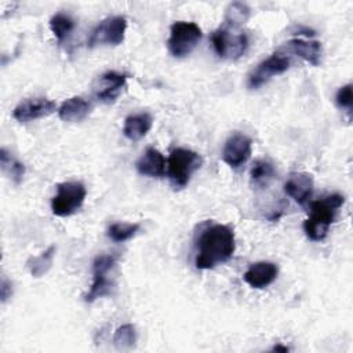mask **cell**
Instances as JSON below:
<instances>
[{"label": "cell", "instance_id": "14", "mask_svg": "<svg viewBox=\"0 0 353 353\" xmlns=\"http://www.w3.org/2000/svg\"><path fill=\"white\" fill-rule=\"evenodd\" d=\"M279 274V266L273 262L261 261L252 263L244 273L243 279L244 281L256 290H262L268 285H270Z\"/></svg>", "mask_w": 353, "mask_h": 353}, {"label": "cell", "instance_id": "8", "mask_svg": "<svg viewBox=\"0 0 353 353\" xmlns=\"http://www.w3.org/2000/svg\"><path fill=\"white\" fill-rule=\"evenodd\" d=\"M125 30L127 19L124 17H108L92 29L87 46L90 48L97 46H119L124 41Z\"/></svg>", "mask_w": 353, "mask_h": 353}, {"label": "cell", "instance_id": "25", "mask_svg": "<svg viewBox=\"0 0 353 353\" xmlns=\"http://www.w3.org/2000/svg\"><path fill=\"white\" fill-rule=\"evenodd\" d=\"M135 342H137V331L132 324L120 325L113 335V343L119 350L131 349L135 345Z\"/></svg>", "mask_w": 353, "mask_h": 353}, {"label": "cell", "instance_id": "23", "mask_svg": "<svg viewBox=\"0 0 353 353\" xmlns=\"http://www.w3.org/2000/svg\"><path fill=\"white\" fill-rule=\"evenodd\" d=\"M251 15V10L245 3L233 1L225 10V25L239 28L245 23Z\"/></svg>", "mask_w": 353, "mask_h": 353}, {"label": "cell", "instance_id": "5", "mask_svg": "<svg viewBox=\"0 0 353 353\" xmlns=\"http://www.w3.org/2000/svg\"><path fill=\"white\" fill-rule=\"evenodd\" d=\"M215 54L222 59H237L248 48V36L237 28L223 25L211 34Z\"/></svg>", "mask_w": 353, "mask_h": 353}, {"label": "cell", "instance_id": "3", "mask_svg": "<svg viewBox=\"0 0 353 353\" xmlns=\"http://www.w3.org/2000/svg\"><path fill=\"white\" fill-rule=\"evenodd\" d=\"M201 156L190 149L176 148L167 160V175L174 189H183L190 182L193 174L201 167Z\"/></svg>", "mask_w": 353, "mask_h": 353}, {"label": "cell", "instance_id": "2", "mask_svg": "<svg viewBox=\"0 0 353 353\" xmlns=\"http://www.w3.org/2000/svg\"><path fill=\"white\" fill-rule=\"evenodd\" d=\"M345 197L339 193L314 200L309 207V216L303 222V230L309 240L323 241L335 222L339 208L343 205Z\"/></svg>", "mask_w": 353, "mask_h": 353}, {"label": "cell", "instance_id": "26", "mask_svg": "<svg viewBox=\"0 0 353 353\" xmlns=\"http://www.w3.org/2000/svg\"><path fill=\"white\" fill-rule=\"evenodd\" d=\"M335 103L338 108L346 110L347 113L352 112V105H353V97H352V84H345L342 85L336 94H335Z\"/></svg>", "mask_w": 353, "mask_h": 353}, {"label": "cell", "instance_id": "20", "mask_svg": "<svg viewBox=\"0 0 353 353\" xmlns=\"http://www.w3.org/2000/svg\"><path fill=\"white\" fill-rule=\"evenodd\" d=\"M0 168L3 174L11 179L15 185L21 183L25 175V165L17 157H14L6 148L0 149Z\"/></svg>", "mask_w": 353, "mask_h": 353}, {"label": "cell", "instance_id": "16", "mask_svg": "<svg viewBox=\"0 0 353 353\" xmlns=\"http://www.w3.org/2000/svg\"><path fill=\"white\" fill-rule=\"evenodd\" d=\"M287 48L288 51L294 52L295 55L305 59L307 63L313 66H319L321 62L323 47H321V43L317 40L296 37L287 43Z\"/></svg>", "mask_w": 353, "mask_h": 353}, {"label": "cell", "instance_id": "6", "mask_svg": "<svg viewBox=\"0 0 353 353\" xmlns=\"http://www.w3.org/2000/svg\"><path fill=\"white\" fill-rule=\"evenodd\" d=\"M201 29L194 22L176 21L170 28V37L167 40L168 51L174 58L188 57L201 40Z\"/></svg>", "mask_w": 353, "mask_h": 353}, {"label": "cell", "instance_id": "19", "mask_svg": "<svg viewBox=\"0 0 353 353\" xmlns=\"http://www.w3.org/2000/svg\"><path fill=\"white\" fill-rule=\"evenodd\" d=\"M274 175H276V171L273 164L265 159L255 160L250 170L251 185L259 189L268 188L269 183L274 179Z\"/></svg>", "mask_w": 353, "mask_h": 353}, {"label": "cell", "instance_id": "28", "mask_svg": "<svg viewBox=\"0 0 353 353\" xmlns=\"http://www.w3.org/2000/svg\"><path fill=\"white\" fill-rule=\"evenodd\" d=\"M272 350H274V352H288L290 349L287 346H283V345H274Z\"/></svg>", "mask_w": 353, "mask_h": 353}, {"label": "cell", "instance_id": "24", "mask_svg": "<svg viewBox=\"0 0 353 353\" xmlns=\"http://www.w3.org/2000/svg\"><path fill=\"white\" fill-rule=\"evenodd\" d=\"M139 230V223H125L116 222L108 228V237L114 243H123L132 239Z\"/></svg>", "mask_w": 353, "mask_h": 353}, {"label": "cell", "instance_id": "11", "mask_svg": "<svg viewBox=\"0 0 353 353\" xmlns=\"http://www.w3.org/2000/svg\"><path fill=\"white\" fill-rule=\"evenodd\" d=\"M57 109V103L48 98L37 97V98H28L19 102L14 110L12 117L19 123H29L46 116H50Z\"/></svg>", "mask_w": 353, "mask_h": 353}, {"label": "cell", "instance_id": "18", "mask_svg": "<svg viewBox=\"0 0 353 353\" xmlns=\"http://www.w3.org/2000/svg\"><path fill=\"white\" fill-rule=\"evenodd\" d=\"M153 119L149 113L141 112L134 113L125 117L123 125V134L130 141H139L142 139L152 128Z\"/></svg>", "mask_w": 353, "mask_h": 353}, {"label": "cell", "instance_id": "7", "mask_svg": "<svg viewBox=\"0 0 353 353\" xmlns=\"http://www.w3.org/2000/svg\"><path fill=\"white\" fill-rule=\"evenodd\" d=\"M85 196L87 190L81 182H62L57 186V193L51 200V211L57 216H69L83 205Z\"/></svg>", "mask_w": 353, "mask_h": 353}, {"label": "cell", "instance_id": "1", "mask_svg": "<svg viewBox=\"0 0 353 353\" xmlns=\"http://www.w3.org/2000/svg\"><path fill=\"white\" fill-rule=\"evenodd\" d=\"M234 250V232L229 225L205 222L194 241V266L200 270L214 269L228 262Z\"/></svg>", "mask_w": 353, "mask_h": 353}, {"label": "cell", "instance_id": "10", "mask_svg": "<svg viewBox=\"0 0 353 353\" xmlns=\"http://www.w3.org/2000/svg\"><path fill=\"white\" fill-rule=\"evenodd\" d=\"M252 141L243 132H233L225 142L222 160L232 168H240L251 156Z\"/></svg>", "mask_w": 353, "mask_h": 353}, {"label": "cell", "instance_id": "4", "mask_svg": "<svg viewBox=\"0 0 353 353\" xmlns=\"http://www.w3.org/2000/svg\"><path fill=\"white\" fill-rule=\"evenodd\" d=\"M119 258V254H101L95 256L92 262V283L84 295V301L87 303H92L97 299L112 294L114 288V279L112 273Z\"/></svg>", "mask_w": 353, "mask_h": 353}, {"label": "cell", "instance_id": "13", "mask_svg": "<svg viewBox=\"0 0 353 353\" xmlns=\"http://www.w3.org/2000/svg\"><path fill=\"white\" fill-rule=\"evenodd\" d=\"M284 192L299 205H305L313 193V178L307 172L294 171L284 182Z\"/></svg>", "mask_w": 353, "mask_h": 353}, {"label": "cell", "instance_id": "15", "mask_svg": "<svg viewBox=\"0 0 353 353\" xmlns=\"http://www.w3.org/2000/svg\"><path fill=\"white\" fill-rule=\"evenodd\" d=\"M167 160L163 153L154 148H148L145 153L137 160L135 168L137 171L149 178H161L165 174Z\"/></svg>", "mask_w": 353, "mask_h": 353}, {"label": "cell", "instance_id": "21", "mask_svg": "<svg viewBox=\"0 0 353 353\" xmlns=\"http://www.w3.org/2000/svg\"><path fill=\"white\" fill-rule=\"evenodd\" d=\"M55 245H50L46 251H43L37 256H30L26 262V268L29 269L30 274L33 277H41L44 276L52 266V261L55 256Z\"/></svg>", "mask_w": 353, "mask_h": 353}, {"label": "cell", "instance_id": "27", "mask_svg": "<svg viewBox=\"0 0 353 353\" xmlns=\"http://www.w3.org/2000/svg\"><path fill=\"white\" fill-rule=\"evenodd\" d=\"M0 294H1V302H7V299L11 298L12 295V283L7 277H1V284H0Z\"/></svg>", "mask_w": 353, "mask_h": 353}, {"label": "cell", "instance_id": "9", "mask_svg": "<svg viewBox=\"0 0 353 353\" xmlns=\"http://www.w3.org/2000/svg\"><path fill=\"white\" fill-rule=\"evenodd\" d=\"M290 65H291L290 57H287L283 52H274L256 65V68L248 76L247 85L251 90H256L263 84H266L274 76H279L287 72L290 69Z\"/></svg>", "mask_w": 353, "mask_h": 353}, {"label": "cell", "instance_id": "12", "mask_svg": "<svg viewBox=\"0 0 353 353\" xmlns=\"http://www.w3.org/2000/svg\"><path fill=\"white\" fill-rule=\"evenodd\" d=\"M127 76L116 70H108L101 74L94 85V94L102 103H113L123 92Z\"/></svg>", "mask_w": 353, "mask_h": 353}, {"label": "cell", "instance_id": "17", "mask_svg": "<svg viewBox=\"0 0 353 353\" xmlns=\"http://www.w3.org/2000/svg\"><path fill=\"white\" fill-rule=\"evenodd\" d=\"M91 112V103L81 97H72L62 102L58 109V116L66 123L83 121Z\"/></svg>", "mask_w": 353, "mask_h": 353}, {"label": "cell", "instance_id": "22", "mask_svg": "<svg viewBox=\"0 0 353 353\" xmlns=\"http://www.w3.org/2000/svg\"><path fill=\"white\" fill-rule=\"evenodd\" d=\"M74 26H76L74 19L65 12H57L50 19V29L59 43L65 41L72 34V32L74 30Z\"/></svg>", "mask_w": 353, "mask_h": 353}]
</instances>
